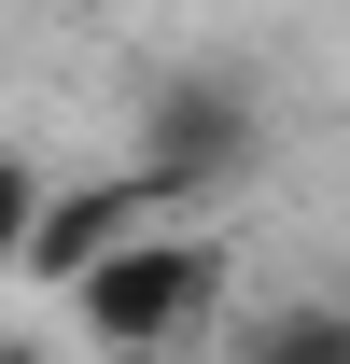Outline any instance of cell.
<instances>
[{"label":"cell","instance_id":"obj_1","mask_svg":"<svg viewBox=\"0 0 350 364\" xmlns=\"http://www.w3.org/2000/svg\"><path fill=\"white\" fill-rule=\"evenodd\" d=\"M224 294V238L211 225H127L98 267H70V309H85L98 364H169Z\"/></svg>","mask_w":350,"mask_h":364},{"label":"cell","instance_id":"obj_2","mask_svg":"<svg viewBox=\"0 0 350 364\" xmlns=\"http://www.w3.org/2000/svg\"><path fill=\"white\" fill-rule=\"evenodd\" d=\"M224 364H350V294H280L224 336Z\"/></svg>","mask_w":350,"mask_h":364},{"label":"cell","instance_id":"obj_3","mask_svg":"<svg viewBox=\"0 0 350 364\" xmlns=\"http://www.w3.org/2000/svg\"><path fill=\"white\" fill-rule=\"evenodd\" d=\"M43 210H56V196L28 182V154H0V280H14L28 252H43Z\"/></svg>","mask_w":350,"mask_h":364}]
</instances>
